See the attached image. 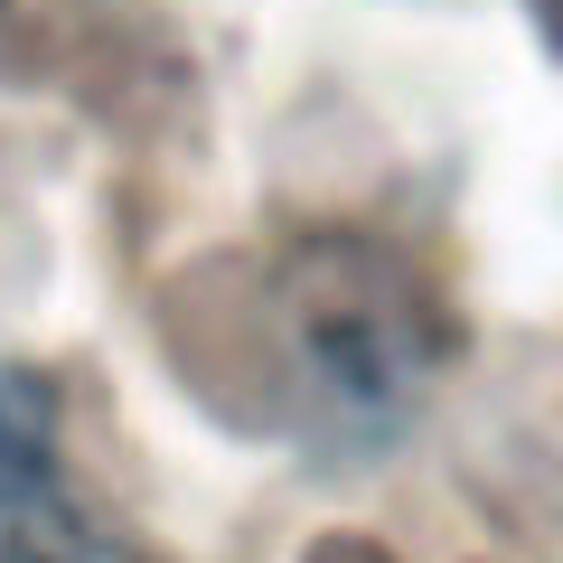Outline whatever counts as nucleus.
Segmentation results:
<instances>
[{
  "label": "nucleus",
  "mask_w": 563,
  "mask_h": 563,
  "mask_svg": "<svg viewBox=\"0 0 563 563\" xmlns=\"http://www.w3.org/2000/svg\"><path fill=\"white\" fill-rule=\"evenodd\" d=\"M291 310V422L320 451H366L422 404L432 320L385 254H310L282 291Z\"/></svg>",
  "instance_id": "1"
},
{
  "label": "nucleus",
  "mask_w": 563,
  "mask_h": 563,
  "mask_svg": "<svg viewBox=\"0 0 563 563\" xmlns=\"http://www.w3.org/2000/svg\"><path fill=\"white\" fill-rule=\"evenodd\" d=\"M57 563H132V544H95V554H57Z\"/></svg>",
  "instance_id": "2"
}]
</instances>
